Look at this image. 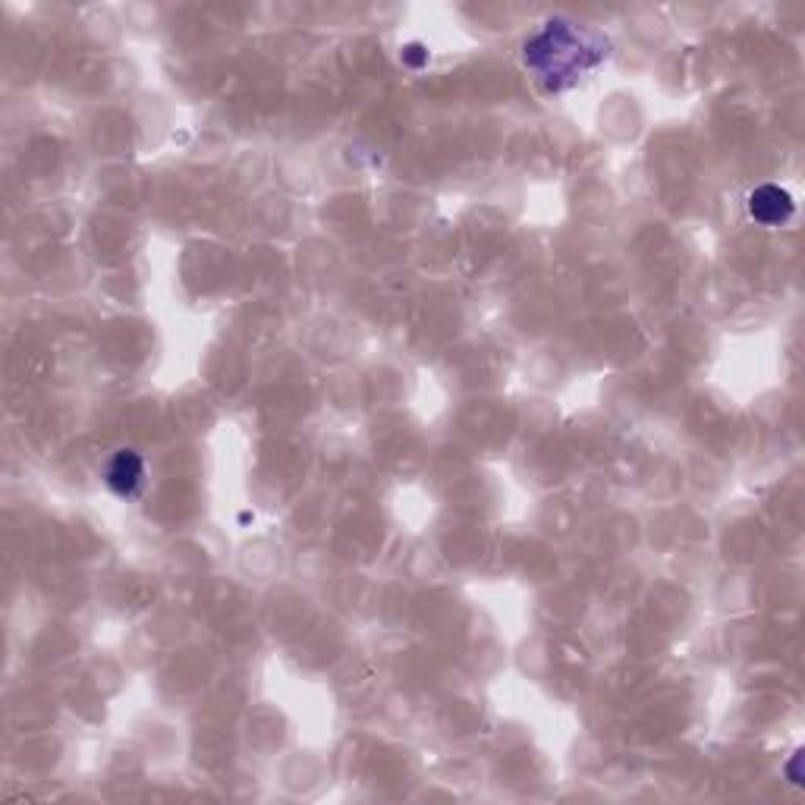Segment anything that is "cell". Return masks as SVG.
Segmentation results:
<instances>
[{
  "label": "cell",
  "mask_w": 805,
  "mask_h": 805,
  "mask_svg": "<svg viewBox=\"0 0 805 805\" xmlns=\"http://www.w3.org/2000/svg\"><path fill=\"white\" fill-rule=\"evenodd\" d=\"M607 57V38L598 32L579 28L570 20H551L526 42V67L541 79L548 92L573 85Z\"/></svg>",
  "instance_id": "cell-1"
},
{
  "label": "cell",
  "mask_w": 805,
  "mask_h": 805,
  "mask_svg": "<svg viewBox=\"0 0 805 805\" xmlns=\"http://www.w3.org/2000/svg\"><path fill=\"white\" fill-rule=\"evenodd\" d=\"M796 211V201L786 189H780L774 183H765L758 186L752 196H749V214H752L758 224L765 226H780L786 224Z\"/></svg>",
  "instance_id": "cell-2"
},
{
  "label": "cell",
  "mask_w": 805,
  "mask_h": 805,
  "mask_svg": "<svg viewBox=\"0 0 805 805\" xmlns=\"http://www.w3.org/2000/svg\"><path fill=\"white\" fill-rule=\"evenodd\" d=\"M104 481L114 494L120 498H136L142 491V481H145V463L136 451H117L114 459L107 463V472Z\"/></svg>",
  "instance_id": "cell-3"
},
{
  "label": "cell",
  "mask_w": 805,
  "mask_h": 805,
  "mask_svg": "<svg viewBox=\"0 0 805 805\" xmlns=\"http://www.w3.org/2000/svg\"><path fill=\"white\" fill-rule=\"evenodd\" d=\"M402 57H406V63H412V67H422L428 60V54L422 50V45H409V48L402 50Z\"/></svg>",
  "instance_id": "cell-4"
},
{
  "label": "cell",
  "mask_w": 805,
  "mask_h": 805,
  "mask_svg": "<svg viewBox=\"0 0 805 805\" xmlns=\"http://www.w3.org/2000/svg\"><path fill=\"white\" fill-rule=\"evenodd\" d=\"M800 761H803V752L793 755V761L786 765V771H790V780H793V783H803V778H800Z\"/></svg>",
  "instance_id": "cell-5"
}]
</instances>
